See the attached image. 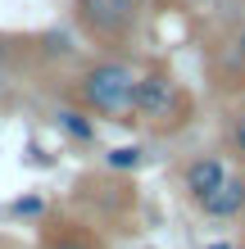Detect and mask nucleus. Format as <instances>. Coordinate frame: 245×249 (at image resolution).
Segmentation results:
<instances>
[{
    "label": "nucleus",
    "mask_w": 245,
    "mask_h": 249,
    "mask_svg": "<svg viewBox=\"0 0 245 249\" xmlns=\"http://www.w3.org/2000/svg\"><path fill=\"white\" fill-rule=\"evenodd\" d=\"M136 86H141V64L123 59V54H105V59L82 64L73 77V105L105 123H136Z\"/></svg>",
    "instance_id": "1"
},
{
    "label": "nucleus",
    "mask_w": 245,
    "mask_h": 249,
    "mask_svg": "<svg viewBox=\"0 0 245 249\" xmlns=\"http://www.w3.org/2000/svg\"><path fill=\"white\" fill-rule=\"evenodd\" d=\"M191 118V95L186 86L172 77L164 64L141 68V86H136V123L150 131H177Z\"/></svg>",
    "instance_id": "2"
},
{
    "label": "nucleus",
    "mask_w": 245,
    "mask_h": 249,
    "mask_svg": "<svg viewBox=\"0 0 245 249\" xmlns=\"http://www.w3.org/2000/svg\"><path fill=\"white\" fill-rule=\"evenodd\" d=\"M150 0H73V23L86 41L105 50H123L146 18Z\"/></svg>",
    "instance_id": "3"
},
{
    "label": "nucleus",
    "mask_w": 245,
    "mask_h": 249,
    "mask_svg": "<svg viewBox=\"0 0 245 249\" xmlns=\"http://www.w3.org/2000/svg\"><path fill=\"white\" fill-rule=\"evenodd\" d=\"M227 154H195V159H186V168H182V190H186V199L200 204V199H209L213 190L223 186L227 177Z\"/></svg>",
    "instance_id": "4"
},
{
    "label": "nucleus",
    "mask_w": 245,
    "mask_h": 249,
    "mask_svg": "<svg viewBox=\"0 0 245 249\" xmlns=\"http://www.w3.org/2000/svg\"><path fill=\"white\" fill-rule=\"evenodd\" d=\"M195 209L205 213L209 222H236V217H245V168L241 172H227L223 186L213 190L209 199H200Z\"/></svg>",
    "instance_id": "5"
},
{
    "label": "nucleus",
    "mask_w": 245,
    "mask_h": 249,
    "mask_svg": "<svg viewBox=\"0 0 245 249\" xmlns=\"http://www.w3.org/2000/svg\"><path fill=\"white\" fill-rule=\"evenodd\" d=\"M55 127H59L73 145H95V136H100L95 113H86L82 105H59L55 109Z\"/></svg>",
    "instance_id": "6"
},
{
    "label": "nucleus",
    "mask_w": 245,
    "mask_h": 249,
    "mask_svg": "<svg viewBox=\"0 0 245 249\" xmlns=\"http://www.w3.org/2000/svg\"><path fill=\"white\" fill-rule=\"evenodd\" d=\"M41 249H105V245H100L95 231H86V227H77V222H64V227H50V231H46Z\"/></svg>",
    "instance_id": "7"
},
{
    "label": "nucleus",
    "mask_w": 245,
    "mask_h": 249,
    "mask_svg": "<svg viewBox=\"0 0 245 249\" xmlns=\"http://www.w3.org/2000/svg\"><path fill=\"white\" fill-rule=\"evenodd\" d=\"M223 145H227V154L245 168V109L227 113V123H223Z\"/></svg>",
    "instance_id": "8"
},
{
    "label": "nucleus",
    "mask_w": 245,
    "mask_h": 249,
    "mask_svg": "<svg viewBox=\"0 0 245 249\" xmlns=\"http://www.w3.org/2000/svg\"><path fill=\"white\" fill-rule=\"evenodd\" d=\"M141 163H146V150H141V145H113V150L105 154L109 172H136Z\"/></svg>",
    "instance_id": "9"
},
{
    "label": "nucleus",
    "mask_w": 245,
    "mask_h": 249,
    "mask_svg": "<svg viewBox=\"0 0 245 249\" xmlns=\"http://www.w3.org/2000/svg\"><path fill=\"white\" fill-rule=\"evenodd\" d=\"M41 213H46V199H41V195H19V199L9 204V217H27V222H37Z\"/></svg>",
    "instance_id": "10"
},
{
    "label": "nucleus",
    "mask_w": 245,
    "mask_h": 249,
    "mask_svg": "<svg viewBox=\"0 0 245 249\" xmlns=\"http://www.w3.org/2000/svg\"><path fill=\"white\" fill-rule=\"evenodd\" d=\"M223 41H227V46H232L241 59H245V18H236L232 27H227V32H223Z\"/></svg>",
    "instance_id": "11"
},
{
    "label": "nucleus",
    "mask_w": 245,
    "mask_h": 249,
    "mask_svg": "<svg viewBox=\"0 0 245 249\" xmlns=\"http://www.w3.org/2000/svg\"><path fill=\"white\" fill-rule=\"evenodd\" d=\"M182 5L191 9V14H213V9L223 5V0H182Z\"/></svg>",
    "instance_id": "12"
},
{
    "label": "nucleus",
    "mask_w": 245,
    "mask_h": 249,
    "mask_svg": "<svg viewBox=\"0 0 245 249\" xmlns=\"http://www.w3.org/2000/svg\"><path fill=\"white\" fill-rule=\"evenodd\" d=\"M27 154H32V163H37V168H50V159H46V150H37V145H32V150H27Z\"/></svg>",
    "instance_id": "13"
},
{
    "label": "nucleus",
    "mask_w": 245,
    "mask_h": 249,
    "mask_svg": "<svg viewBox=\"0 0 245 249\" xmlns=\"http://www.w3.org/2000/svg\"><path fill=\"white\" fill-rule=\"evenodd\" d=\"M205 249H241V245H232V240H209Z\"/></svg>",
    "instance_id": "14"
},
{
    "label": "nucleus",
    "mask_w": 245,
    "mask_h": 249,
    "mask_svg": "<svg viewBox=\"0 0 245 249\" xmlns=\"http://www.w3.org/2000/svg\"><path fill=\"white\" fill-rule=\"evenodd\" d=\"M241 109H245V100H241Z\"/></svg>",
    "instance_id": "15"
},
{
    "label": "nucleus",
    "mask_w": 245,
    "mask_h": 249,
    "mask_svg": "<svg viewBox=\"0 0 245 249\" xmlns=\"http://www.w3.org/2000/svg\"><path fill=\"white\" fill-rule=\"evenodd\" d=\"M241 249H245V240H241Z\"/></svg>",
    "instance_id": "16"
},
{
    "label": "nucleus",
    "mask_w": 245,
    "mask_h": 249,
    "mask_svg": "<svg viewBox=\"0 0 245 249\" xmlns=\"http://www.w3.org/2000/svg\"><path fill=\"white\" fill-rule=\"evenodd\" d=\"M0 95H5V91H0Z\"/></svg>",
    "instance_id": "17"
}]
</instances>
